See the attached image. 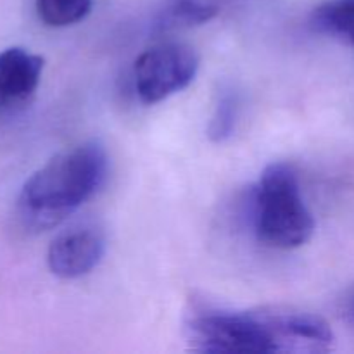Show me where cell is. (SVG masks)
<instances>
[{
  "instance_id": "cell-1",
  "label": "cell",
  "mask_w": 354,
  "mask_h": 354,
  "mask_svg": "<svg viewBox=\"0 0 354 354\" xmlns=\"http://www.w3.org/2000/svg\"><path fill=\"white\" fill-rule=\"evenodd\" d=\"M106 173L107 154L97 142L55 156L24 182L17 199L21 218L35 230L55 227L97 192Z\"/></svg>"
},
{
  "instance_id": "cell-2",
  "label": "cell",
  "mask_w": 354,
  "mask_h": 354,
  "mask_svg": "<svg viewBox=\"0 0 354 354\" xmlns=\"http://www.w3.org/2000/svg\"><path fill=\"white\" fill-rule=\"evenodd\" d=\"M252 225L259 241L270 248L296 249L310 241L315 220L292 166L273 162L263 169L252 192Z\"/></svg>"
},
{
  "instance_id": "cell-3",
  "label": "cell",
  "mask_w": 354,
  "mask_h": 354,
  "mask_svg": "<svg viewBox=\"0 0 354 354\" xmlns=\"http://www.w3.org/2000/svg\"><path fill=\"white\" fill-rule=\"evenodd\" d=\"M187 339L201 353H280L266 308L204 311L187 324Z\"/></svg>"
},
{
  "instance_id": "cell-4",
  "label": "cell",
  "mask_w": 354,
  "mask_h": 354,
  "mask_svg": "<svg viewBox=\"0 0 354 354\" xmlns=\"http://www.w3.org/2000/svg\"><path fill=\"white\" fill-rule=\"evenodd\" d=\"M199 71V55L185 44L156 45L135 61V90L142 102L156 104L187 88Z\"/></svg>"
},
{
  "instance_id": "cell-5",
  "label": "cell",
  "mask_w": 354,
  "mask_h": 354,
  "mask_svg": "<svg viewBox=\"0 0 354 354\" xmlns=\"http://www.w3.org/2000/svg\"><path fill=\"white\" fill-rule=\"evenodd\" d=\"M106 252V237L95 225H75L50 242L47 265L55 277L80 279L92 272Z\"/></svg>"
},
{
  "instance_id": "cell-6",
  "label": "cell",
  "mask_w": 354,
  "mask_h": 354,
  "mask_svg": "<svg viewBox=\"0 0 354 354\" xmlns=\"http://www.w3.org/2000/svg\"><path fill=\"white\" fill-rule=\"evenodd\" d=\"M280 353H327L334 332L322 317L294 308H266Z\"/></svg>"
},
{
  "instance_id": "cell-7",
  "label": "cell",
  "mask_w": 354,
  "mask_h": 354,
  "mask_svg": "<svg viewBox=\"0 0 354 354\" xmlns=\"http://www.w3.org/2000/svg\"><path fill=\"white\" fill-rule=\"evenodd\" d=\"M45 61L23 47L0 52V106H12L30 99L40 83Z\"/></svg>"
},
{
  "instance_id": "cell-8",
  "label": "cell",
  "mask_w": 354,
  "mask_h": 354,
  "mask_svg": "<svg viewBox=\"0 0 354 354\" xmlns=\"http://www.w3.org/2000/svg\"><path fill=\"white\" fill-rule=\"evenodd\" d=\"M218 14L213 0H165L152 21V31L158 35L176 30H189L207 23Z\"/></svg>"
},
{
  "instance_id": "cell-9",
  "label": "cell",
  "mask_w": 354,
  "mask_h": 354,
  "mask_svg": "<svg viewBox=\"0 0 354 354\" xmlns=\"http://www.w3.org/2000/svg\"><path fill=\"white\" fill-rule=\"evenodd\" d=\"M318 33L354 45V0H324L311 12Z\"/></svg>"
},
{
  "instance_id": "cell-10",
  "label": "cell",
  "mask_w": 354,
  "mask_h": 354,
  "mask_svg": "<svg viewBox=\"0 0 354 354\" xmlns=\"http://www.w3.org/2000/svg\"><path fill=\"white\" fill-rule=\"evenodd\" d=\"M92 10V0H37V14L47 26L64 28L80 23Z\"/></svg>"
},
{
  "instance_id": "cell-11",
  "label": "cell",
  "mask_w": 354,
  "mask_h": 354,
  "mask_svg": "<svg viewBox=\"0 0 354 354\" xmlns=\"http://www.w3.org/2000/svg\"><path fill=\"white\" fill-rule=\"evenodd\" d=\"M239 116V95L234 88H221L207 127V137L213 142H225L232 137Z\"/></svg>"
},
{
  "instance_id": "cell-12",
  "label": "cell",
  "mask_w": 354,
  "mask_h": 354,
  "mask_svg": "<svg viewBox=\"0 0 354 354\" xmlns=\"http://www.w3.org/2000/svg\"><path fill=\"white\" fill-rule=\"evenodd\" d=\"M348 317H349V320L354 322V297H353L351 303H349V306H348Z\"/></svg>"
}]
</instances>
